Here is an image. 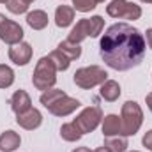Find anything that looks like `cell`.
I'll use <instances>...</instances> for the list:
<instances>
[{
    "label": "cell",
    "instance_id": "obj_20",
    "mask_svg": "<svg viewBox=\"0 0 152 152\" xmlns=\"http://www.w3.org/2000/svg\"><path fill=\"white\" fill-rule=\"evenodd\" d=\"M58 50L73 62L76 58H80V55H81V48H80V44H75V42H69L67 39L66 41H62L60 44H58Z\"/></svg>",
    "mask_w": 152,
    "mask_h": 152
},
{
    "label": "cell",
    "instance_id": "obj_3",
    "mask_svg": "<svg viewBox=\"0 0 152 152\" xmlns=\"http://www.w3.org/2000/svg\"><path fill=\"white\" fill-rule=\"evenodd\" d=\"M32 83L37 90H48L57 83V69L53 66V62L50 60V57H42L39 58L34 69V76H32Z\"/></svg>",
    "mask_w": 152,
    "mask_h": 152
},
{
    "label": "cell",
    "instance_id": "obj_12",
    "mask_svg": "<svg viewBox=\"0 0 152 152\" xmlns=\"http://www.w3.org/2000/svg\"><path fill=\"white\" fill-rule=\"evenodd\" d=\"M9 103H11V108H12V112L16 115L25 113L27 110L32 108V99H30V96L27 94V90H21V88L12 94V97H11Z\"/></svg>",
    "mask_w": 152,
    "mask_h": 152
},
{
    "label": "cell",
    "instance_id": "obj_33",
    "mask_svg": "<svg viewBox=\"0 0 152 152\" xmlns=\"http://www.w3.org/2000/svg\"><path fill=\"white\" fill-rule=\"evenodd\" d=\"M0 4H7V0H0Z\"/></svg>",
    "mask_w": 152,
    "mask_h": 152
},
{
    "label": "cell",
    "instance_id": "obj_26",
    "mask_svg": "<svg viewBox=\"0 0 152 152\" xmlns=\"http://www.w3.org/2000/svg\"><path fill=\"white\" fill-rule=\"evenodd\" d=\"M73 5H75V11L88 12V11L97 7V2L96 0H73Z\"/></svg>",
    "mask_w": 152,
    "mask_h": 152
},
{
    "label": "cell",
    "instance_id": "obj_25",
    "mask_svg": "<svg viewBox=\"0 0 152 152\" xmlns=\"http://www.w3.org/2000/svg\"><path fill=\"white\" fill-rule=\"evenodd\" d=\"M90 20V37H99V34L104 28V20L101 16H92Z\"/></svg>",
    "mask_w": 152,
    "mask_h": 152
},
{
    "label": "cell",
    "instance_id": "obj_23",
    "mask_svg": "<svg viewBox=\"0 0 152 152\" xmlns=\"http://www.w3.org/2000/svg\"><path fill=\"white\" fill-rule=\"evenodd\" d=\"M12 83H14V71L9 66L0 64V88H9Z\"/></svg>",
    "mask_w": 152,
    "mask_h": 152
},
{
    "label": "cell",
    "instance_id": "obj_34",
    "mask_svg": "<svg viewBox=\"0 0 152 152\" xmlns=\"http://www.w3.org/2000/svg\"><path fill=\"white\" fill-rule=\"evenodd\" d=\"M25 2H27V4H30V2H34V0H25Z\"/></svg>",
    "mask_w": 152,
    "mask_h": 152
},
{
    "label": "cell",
    "instance_id": "obj_7",
    "mask_svg": "<svg viewBox=\"0 0 152 152\" xmlns=\"http://www.w3.org/2000/svg\"><path fill=\"white\" fill-rule=\"evenodd\" d=\"M23 36H25V32H23L20 23H16V21L5 18L4 14H0V39L4 42H7L11 46L18 44V42L23 41Z\"/></svg>",
    "mask_w": 152,
    "mask_h": 152
},
{
    "label": "cell",
    "instance_id": "obj_30",
    "mask_svg": "<svg viewBox=\"0 0 152 152\" xmlns=\"http://www.w3.org/2000/svg\"><path fill=\"white\" fill-rule=\"evenodd\" d=\"M94 152H113V151H112V149H108L106 145H103V147H97Z\"/></svg>",
    "mask_w": 152,
    "mask_h": 152
},
{
    "label": "cell",
    "instance_id": "obj_27",
    "mask_svg": "<svg viewBox=\"0 0 152 152\" xmlns=\"http://www.w3.org/2000/svg\"><path fill=\"white\" fill-rule=\"evenodd\" d=\"M142 143H143V147H147L149 151H152V129H151V131H147V133L143 134Z\"/></svg>",
    "mask_w": 152,
    "mask_h": 152
},
{
    "label": "cell",
    "instance_id": "obj_1",
    "mask_svg": "<svg viewBox=\"0 0 152 152\" xmlns=\"http://www.w3.org/2000/svg\"><path fill=\"white\" fill-rule=\"evenodd\" d=\"M145 48L143 34L129 23H115L108 27L99 41L101 58L115 71H129L140 66L145 57Z\"/></svg>",
    "mask_w": 152,
    "mask_h": 152
},
{
    "label": "cell",
    "instance_id": "obj_32",
    "mask_svg": "<svg viewBox=\"0 0 152 152\" xmlns=\"http://www.w3.org/2000/svg\"><path fill=\"white\" fill-rule=\"evenodd\" d=\"M140 2H145V4H152V0H140Z\"/></svg>",
    "mask_w": 152,
    "mask_h": 152
},
{
    "label": "cell",
    "instance_id": "obj_9",
    "mask_svg": "<svg viewBox=\"0 0 152 152\" xmlns=\"http://www.w3.org/2000/svg\"><path fill=\"white\" fill-rule=\"evenodd\" d=\"M9 58L16 66H27L32 58V46L28 42H18L9 48Z\"/></svg>",
    "mask_w": 152,
    "mask_h": 152
},
{
    "label": "cell",
    "instance_id": "obj_28",
    "mask_svg": "<svg viewBox=\"0 0 152 152\" xmlns=\"http://www.w3.org/2000/svg\"><path fill=\"white\" fill-rule=\"evenodd\" d=\"M145 34H147V44H149V48L152 50V28H149Z\"/></svg>",
    "mask_w": 152,
    "mask_h": 152
},
{
    "label": "cell",
    "instance_id": "obj_5",
    "mask_svg": "<svg viewBox=\"0 0 152 152\" xmlns=\"http://www.w3.org/2000/svg\"><path fill=\"white\" fill-rule=\"evenodd\" d=\"M108 16L117 18V20H140L142 16V7L134 2L129 0H112L106 5Z\"/></svg>",
    "mask_w": 152,
    "mask_h": 152
},
{
    "label": "cell",
    "instance_id": "obj_19",
    "mask_svg": "<svg viewBox=\"0 0 152 152\" xmlns=\"http://www.w3.org/2000/svg\"><path fill=\"white\" fill-rule=\"evenodd\" d=\"M60 136H62L66 142H78L83 134H81V131L76 127L75 122H67V124H64V126L60 127Z\"/></svg>",
    "mask_w": 152,
    "mask_h": 152
},
{
    "label": "cell",
    "instance_id": "obj_17",
    "mask_svg": "<svg viewBox=\"0 0 152 152\" xmlns=\"http://www.w3.org/2000/svg\"><path fill=\"white\" fill-rule=\"evenodd\" d=\"M27 23L34 28V30H42L48 27V14L41 9H36L32 12L27 14Z\"/></svg>",
    "mask_w": 152,
    "mask_h": 152
},
{
    "label": "cell",
    "instance_id": "obj_35",
    "mask_svg": "<svg viewBox=\"0 0 152 152\" xmlns=\"http://www.w3.org/2000/svg\"><path fill=\"white\" fill-rule=\"evenodd\" d=\"M96 2H97V4H99V2H104V0H96Z\"/></svg>",
    "mask_w": 152,
    "mask_h": 152
},
{
    "label": "cell",
    "instance_id": "obj_22",
    "mask_svg": "<svg viewBox=\"0 0 152 152\" xmlns=\"http://www.w3.org/2000/svg\"><path fill=\"white\" fill-rule=\"evenodd\" d=\"M66 92L64 90H60V88H48V90H44L42 94H41V97H39V101H41V104L44 106V108H48L51 103H55L58 97H62Z\"/></svg>",
    "mask_w": 152,
    "mask_h": 152
},
{
    "label": "cell",
    "instance_id": "obj_14",
    "mask_svg": "<svg viewBox=\"0 0 152 152\" xmlns=\"http://www.w3.org/2000/svg\"><path fill=\"white\" fill-rule=\"evenodd\" d=\"M73 21H75V7H71V5H58L57 11H55V23H57V27L66 28Z\"/></svg>",
    "mask_w": 152,
    "mask_h": 152
},
{
    "label": "cell",
    "instance_id": "obj_8",
    "mask_svg": "<svg viewBox=\"0 0 152 152\" xmlns=\"http://www.w3.org/2000/svg\"><path fill=\"white\" fill-rule=\"evenodd\" d=\"M80 106H81V103H80L78 99L69 97L67 94H64V96L58 97L55 103H51L46 110L51 115H55V117H67V115H71L73 112H76Z\"/></svg>",
    "mask_w": 152,
    "mask_h": 152
},
{
    "label": "cell",
    "instance_id": "obj_24",
    "mask_svg": "<svg viewBox=\"0 0 152 152\" xmlns=\"http://www.w3.org/2000/svg\"><path fill=\"white\" fill-rule=\"evenodd\" d=\"M5 5L12 14H23V12L28 11V4L25 0H7Z\"/></svg>",
    "mask_w": 152,
    "mask_h": 152
},
{
    "label": "cell",
    "instance_id": "obj_18",
    "mask_svg": "<svg viewBox=\"0 0 152 152\" xmlns=\"http://www.w3.org/2000/svg\"><path fill=\"white\" fill-rule=\"evenodd\" d=\"M48 57H50V60L53 62V66H55V69H57V71H67V69H69V66H71V60H69V58H67V57H66L58 48H57V50H53Z\"/></svg>",
    "mask_w": 152,
    "mask_h": 152
},
{
    "label": "cell",
    "instance_id": "obj_13",
    "mask_svg": "<svg viewBox=\"0 0 152 152\" xmlns=\"http://www.w3.org/2000/svg\"><path fill=\"white\" fill-rule=\"evenodd\" d=\"M87 37H90V20L88 18H83V20H80L75 27H73V30H71L67 41L69 42H75V44H80L83 39H87Z\"/></svg>",
    "mask_w": 152,
    "mask_h": 152
},
{
    "label": "cell",
    "instance_id": "obj_10",
    "mask_svg": "<svg viewBox=\"0 0 152 152\" xmlns=\"http://www.w3.org/2000/svg\"><path fill=\"white\" fill-rule=\"evenodd\" d=\"M16 122H18V126H21L27 131H34V129H37L39 126L42 124V115H41L39 110L30 108L25 113L16 115Z\"/></svg>",
    "mask_w": 152,
    "mask_h": 152
},
{
    "label": "cell",
    "instance_id": "obj_29",
    "mask_svg": "<svg viewBox=\"0 0 152 152\" xmlns=\"http://www.w3.org/2000/svg\"><path fill=\"white\" fill-rule=\"evenodd\" d=\"M145 101H147V106H149V110L152 112V92H149V94H147Z\"/></svg>",
    "mask_w": 152,
    "mask_h": 152
},
{
    "label": "cell",
    "instance_id": "obj_16",
    "mask_svg": "<svg viewBox=\"0 0 152 152\" xmlns=\"http://www.w3.org/2000/svg\"><path fill=\"white\" fill-rule=\"evenodd\" d=\"M120 85L115 81V80H106L103 85H101V90H99V96L104 99V101H108V103H113L117 101L118 97H120Z\"/></svg>",
    "mask_w": 152,
    "mask_h": 152
},
{
    "label": "cell",
    "instance_id": "obj_15",
    "mask_svg": "<svg viewBox=\"0 0 152 152\" xmlns=\"http://www.w3.org/2000/svg\"><path fill=\"white\" fill-rule=\"evenodd\" d=\"M21 143V138L16 131H5L0 134V151L2 152H14Z\"/></svg>",
    "mask_w": 152,
    "mask_h": 152
},
{
    "label": "cell",
    "instance_id": "obj_4",
    "mask_svg": "<svg viewBox=\"0 0 152 152\" xmlns=\"http://www.w3.org/2000/svg\"><path fill=\"white\" fill-rule=\"evenodd\" d=\"M73 80H75L76 87L88 90V88H94L97 85H103L108 80V73L99 66H87V67L78 69L73 76Z\"/></svg>",
    "mask_w": 152,
    "mask_h": 152
},
{
    "label": "cell",
    "instance_id": "obj_6",
    "mask_svg": "<svg viewBox=\"0 0 152 152\" xmlns=\"http://www.w3.org/2000/svg\"><path fill=\"white\" fill-rule=\"evenodd\" d=\"M73 122L76 124V127L81 131V134L92 133L103 122V112H101L99 106H88V108H85L81 113L78 115Z\"/></svg>",
    "mask_w": 152,
    "mask_h": 152
},
{
    "label": "cell",
    "instance_id": "obj_21",
    "mask_svg": "<svg viewBox=\"0 0 152 152\" xmlns=\"http://www.w3.org/2000/svg\"><path fill=\"white\" fill-rule=\"evenodd\" d=\"M104 145L113 152H126L129 143H127V136H110L104 140Z\"/></svg>",
    "mask_w": 152,
    "mask_h": 152
},
{
    "label": "cell",
    "instance_id": "obj_2",
    "mask_svg": "<svg viewBox=\"0 0 152 152\" xmlns=\"http://www.w3.org/2000/svg\"><path fill=\"white\" fill-rule=\"evenodd\" d=\"M122 131L124 136H134L143 124V110L136 101H126L122 104Z\"/></svg>",
    "mask_w": 152,
    "mask_h": 152
},
{
    "label": "cell",
    "instance_id": "obj_36",
    "mask_svg": "<svg viewBox=\"0 0 152 152\" xmlns=\"http://www.w3.org/2000/svg\"><path fill=\"white\" fill-rule=\"evenodd\" d=\"M131 152H138V151H131Z\"/></svg>",
    "mask_w": 152,
    "mask_h": 152
},
{
    "label": "cell",
    "instance_id": "obj_31",
    "mask_svg": "<svg viewBox=\"0 0 152 152\" xmlns=\"http://www.w3.org/2000/svg\"><path fill=\"white\" fill-rule=\"evenodd\" d=\"M73 152H92L88 147H78V149H75Z\"/></svg>",
    "mask_w": 152,
    "mask_h": 152
},
{
    "label": "cell",
    "instance_id": "obj_11",
    "mask_svg": "<svg viewBox=\"0 0 152 152\" xmlns=\"http://www.w3.org/2000/svg\"><path fill=\"white\" fill-rule=\"evenodd\" d=\"M103 134L106 138L110 136H124L122 131V118L115 113H110L103 117Z\"/></svg>",
    "mask_w": 152,
    "mask_h": 152
}]
</instances>
